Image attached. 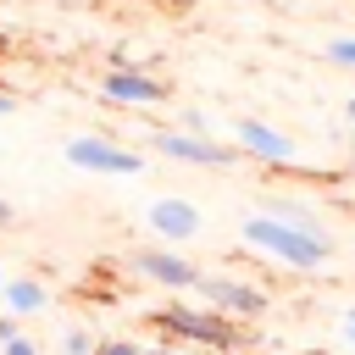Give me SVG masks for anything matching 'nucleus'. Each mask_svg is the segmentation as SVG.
I'll return each mask as SVG.
<instances>
[{
	"label": "nucleus",
	"instance_id": "5701e85b",
	"mask_svg": "<svg viewBox=\"0 0 355 355\" xmlns=\"http://www.w3.org/2000/svg\"><path fill=\"white\" fill-rule=\"evenodd\" d=\"M349 155H355V122H349Z\"/></svg>",
	"mask_w": 355,
	"mask_h": 355
},
{
	"label": "nucleus",
	"instance_id": "0eeeda50",
	"mask_svg": "<svg viewBox=\"0 0 355 355\" xmlns=\"http://www.w3.org/2000/svg\"><path fill=\"white\" fill-rule=\"evenodd\" d=\"M100 94L111 100V105H128V111H150V105H166V83L155 78V72H144V67H133V61H116L111 72H100Z\"/></svg>",
	"mask_w": 355,
	"mask_h": 355
},
{
	"label": "nucleus",
	"instance_id": "f8f14e48",
	"mask_svg": "<svg viewBox=\"0 0 355 355\" xmlns=\"http://www.w3.org/2000/svg\"><path fill=\"white\" fill-rule=\"evenodd\" d=\"M94 344H100V338H94L89 327H67V333H61V355H94Z\"/></svg>",
	"mask_w": 355,
	"mask_h": 355
},
{
	"label": "nucleus",
	"instance_id": "aec40b11",
	"mask_svg": "<svg viewBox=\"0 0 355 355\" xmlns=\"http://www.w3.org/2000/svg\"><path fill=\"white\" fill-rule=\"evenodd\" d=\"M11 111H17V100H11L6 89H0V116H11Z\"/></svg>",
	"mask_w": 355,
	"mask_h": 355
},
{
	"label": "nucleus",
	"instance_id": "6e6552de",
	"mask_svg": "<svg viewBox=\"0 0 355 355\" xmlns=\"http://www.w3.org/2000/svg\"><path fill=\"white\" fill-rule=\"evenodd\" d=\"M227 133H233V144H239V155L244 161H266V166H294V139L283 133V128H272V122H261V116H233L227 122Z\"/></svg>",
	"mask_w": 355,
	"mask_h": 355
},
{
	"label": "nucleus",
	"instance_id": "a211bd4d",
	"mask_svg": "<svg viewBox=\"0 0 355 355\" xmlns=\"http://www.w3.org/2000/svg\"><path fill=\"white\" fill-rule=\"evenodd\" d=\"M144 355H194V349H189V344H172V338H166V344H150Z\"/></svg>",
	"mask_w": 355,
	"mask_h": 355
},
{
	"label": "nucleus",
	"instance_id": "b1692460",
	"mask_svg": "<svg viewBox=\"0 0 355 355\" xmlns=\"http://www.w3.org/2000/svg\"><path fill=\"white\" fill-rule=\"evenodd\" d=\"M139 6H166V0H139Z\"/></svg>",
	"mask_w": 355,
	"mask_h": 355
},
{
	"label": "nucleus",
	"instance_id": "f3484780",
	"mask_svg": "<svg viewBox=\"0 0 355 355\" xmlns=\"http://www.w3.org/2000/svg\"><path fill=\"white\" fill-rule=\"evenodd\" d=\"M0 355H39V344L22 333V338H11V344H0Z\"/></svg>",
	"mask_w": 355,
	"mask_h": 355
},
{
	"label": "nucleus",
	"instance_id": "9d476101",
	"mask_svg": "<svg viewBox=\"0 0 355 355\" xmlns=\"http://www.w3.org/2000/svg\"><path fill=\"white\" fill-rule=\"evenodd\" d=\"M0 305L11 311V316H44L50 311V288L39 283V277H6V288H0Z\"/></svg>",
	"mask_w": 355,
	"mask_h": 355
},
{
	"label": "nucleus",
	"instance_id": "2eb2a0df",
	"mask_svg": "<svg viewBox=\"0 0 355 355\" xmlns=\"http://www.w3.org/2000/svg\"><path fill=\"white\" fill-rule=\"evenodd\" d=\"M94 355H144V344H133V338H100Z\"/></svg>",
	"mask_w": 355,
	"mask_h": 355
},
{
	"label": "nucleus",
	"instance_id": "dca6fc26",
	"mask_svg": "<svg viewBox=\"0 0 355 355\" xmlns=\"http://www.w3.org/2000/svg\"><path fill=\"white\" fill-rule=\"evenodd\" d=\"M11 338H22V316L0 311V344H11Z\"/></svg>",
	"mask_w": 355,
	"mask_h": 355
},
{
	"label": "nucleus",
	"instance_id": "39448f33",
	"mask_svg": "<svg viewBox=\"0 0 355 355\" xmlns=\"http://www.w3.org/2000/svg\"><path fill=\"white\" fill-rule=\"evenodd\" d=\"M128 272L144 277V283H155V288H178V294L200 283V266L189 255H178L172 244H139V250H128Z\"/></svg>",
	"mask_w": 355,
	"mask_h": 355
},
{
	"label": "nucleus",
	"instance_id": "f03ea898",
	"mask_svg": "<svg viewBox=\"0 0 355 355\" xmlns=\"http://www.w3.org/2000/svg\"><path fill=\"white\" fill-rule=\"evenodd\" d=\"M150 322L172 338V344H189V349H216V355H239L244 349V333L233 316L211 311V305H189V300H172L161 311H150Z\"/></svg>",
	"mask_w": 355,
	"mask_h": 355
},
{
	"label": "nucleus",
	"instance_id": "ddd939ff",
	"mask_svg": "<svg viewBox=\"0 0 355 355\" xmlns=\"http://www.w3.org/2000/svg\"><path fill=\"white\" fill-rule=\"evenodd\" d=\"M333 67H349L355 72V39H327V50H322Z\"/></svg>",
	"mask_w": 355,
	"mask_h": 355
},
{
	"label": "nucleus",
	"instance_id": "7ed1b4c3",
	"mask_svg": "<svg viewBox=\"0 0 355 355\" xmlns=\"http://www.w3.org/2000/svg\"><path fill=\"white\" fill-rule=\"evenodd\" d=\"M61 155H67V166L94 172V178H139L144 172V155L116 144V139H105V133H72L61 144Z\"/></svg>",
	"mask_w": 355,
	"mask_h": 355
},
{
	"label": "nucleus",
	"instance_id": "6ab92c4d",
	"mask_svg": "<svg viewBox=\"0 0 355 355\" xmlns=\"http://www.w3.org/2000/svg\"><path fill=\"white\" fill-rule=\"evenodd\" d=\"M344 338H349V344H355V305H349V311H344Z\"/></svg>",
	"mask_w": 355,
	"mask_h": 355
},
{
	"label": "nucleus",
	"instance_id": "20e7f679",
	"mask_svg": "<svg viewBox=\"0 0 355 355\" xmlns=\"http://www.w3.org/2000/svg\"><path fill=\"white\" fill-rule=\"evenodd\" d=\"M150 150L178 161V166H205V172H227L239 166V144H222V139H200V133H183V128H155L150 133Z\"/></svg>",
	"mask_w": 355,
	"mask_h": 355
},
{
	"label": "nucleus",
	"instance_id": "1a4fd4ad",
	"mask_svg": "<svg viewBox=\"0 0 355 355\" xmlns=\"http://www.w3.org/2000/svg\"><path fill=\"white\" fill-rule=\"evenodd\" d=\"M144 222H150V233L161 239V244H189V239H200V227H205V216H200V205L194 200H183V194H161V200H150L144 205Z\"/></svg>",
	"mask_w": 355,
	"mask_h": 355
},
{
	"label": "nucleus",
	"instance_id": "4468645a",
	"mask_svg": "<svg viewBox=\"0 0 355 355\" xmlns=\"http://www.w3.org/2000/svg\"><path fill=\"white\" fill-rule=\"evenodd\" d=\"M178 128H183V133H200V139H216V133H211V116H205V111H178Z\"/></svg>",
	"mask_w": 355,
	"mask_h": 355
},
{
	"label": "nucleus",
	"instance_id": "412c9836",
	"mask_svg": "<svg viewBox=\"0 0 355 355\" xmlns=\"http://www.w3.org/2000/svg\"><path fill=\"white\" fill-rule=\"evenodd\" d=\"M6 222H17V211H11L6 200H0V227H6Z\"/></svg>",
	"mask_w": 355,
	"mask_h": 355
},
{
	"label": "nucleus",
	"instance_id": "4be33fe9",
	"mask_svg": "<svg viewBox=\"0 0 355 355\" xmlns=\"http://www.w3.org/2000/svg\"><path fill=\"white\" fill-rule=\"evenodd\" d=\"M344 116H349V122H355V94H349V105H344Z\"/></svg>",
	"mask_w": 355,
	"mask_h": 355
},
{
	"label": "nucleus",
	"instance_id": "a878e982",
	"mask_svg": "<svg viewBox=\"0 0 355 355\" xmlns=\"http://www.w3.org/2000/svg\"><path fill=\"white\" fill-rule=\"evenodd\" d=\"M266 355H277V349H266Z\"/></svg>",
	"mask_w": 355,
	"mask_h": 355
},
{
	"label": "nucleus",
	"instance_id": "9b49d317",
	"mask_svg": "<svg viewBox=\"0 0 355 355\" xmlns=\"http://www.w3.org/2000/svg\"><path fill=\"white\" fill-rule=\"evenodd\" d=\"M261 211H266V216H277V222H288V227H300V233L333 239V233H327V222L316 216V205H305V200H288V194H266V200H261Z\"/></svg>",
	"mask_w": 355,
	"mask_h": 355
},
{
	"label": "nucleus",
	"instance_id": "f257e3e1",
	"mask_svg": "<svg viewBox=\"0 0 355 355\" xmlns=\"http://www.w3.org/2000/svg\"><path fill=\"white\" fill-rule=\"evenodd\" d=\"M239 239H244L250 250H261V255L294 266V272H322V266L333 261V239L300 233V227H288V222H277V216H266V211L244 216V222H239Z\"/></svg>",
	"mask_w": 355,
	"mask_h": 355
},
{
	"label": "nucleus",
	"instance_id": "423d86ee",
	"mask_svg": "<svg viewBox=\"0 0 355 355\" xmlns=\"http://www.w3.org/2000/svg\"><path fill=\"white\" fill-rule=\"evenodd\" d=\"M194 294H200V305H211V311H222V316H233V322L266 316V294H261L255 283H244V277H227V272H200Z\"/></svg>",
	"mask_w": 355,
	"mask_h": 355
},
{
	"label": "nucleus",
	"instance_id": "393cba45",
	"mask_svg": "<svg viewBox=\"0 0 355 355\" xmlns=\"http://www.w3.org/2000/svg\"><path fill=\"white\" fill-rule=\"evenodd\" d=\"M0 288H6V272H0Z\"/></svg>",
	"mask_w": 355,
	"mask_h": 355
}]
</instances>
